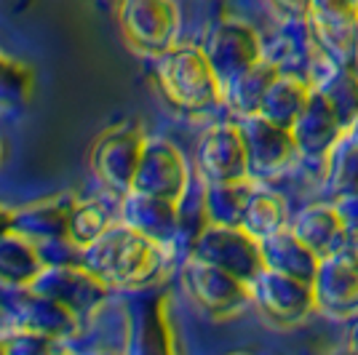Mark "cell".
<instances>
[{
	"instance_id": "1",
	"label": "cell",
	"mask_w": 358,
	"mask_h": 355,
	"mask_svg": "<svg viewBox=\"0 0 358 355\" xmlns=\"http://www.w3.org/2000/svg\"><path fill=\"white\" fill-rule=\"evenodd\" d=\"M80 265L107 286H136L158 270V243L139 236L129 224H110L80 249Z\"/></svg>"
},
{
	"instance_id": "2",
	"label": "cell",
	"mask_w": 358,
	"mask_h": 355,
	"mask_svg": "<svg viewBox=\"0 0 358 355\" xmlns=\"http://www.w3.org/2000/svg\"><path fill=\"white\" fill-rule=\"evenodd\" d=\"M155 80L169 104L182 113H203L222 99V80L206 59V51L195 45H171L158 54Z\"/></svg>"
},
{
	"instance_id": "3",
	"label": "cell",
	"mask_w": 358,
	"mask_h": 355,
	"mask_svg": "<svg viewBox=\"0 0 358 355\" xmlns=\"http://www.w3.org/2000/svg\"><path fill=\"white\" fill-rule=\"evenodd\" d=\"M193 259L209 262L238 275L241 281L254 283V278L265 270L262 243L241 224H217L211 222L190 249Z\"/></svg>"
},
{
	"instance_id": "4",
	"label": "cell",
	"mask_w": 358,
	"mask_h": 355,
	"mask_svg": "<svg viewBox=\"0 0 358 355\" xmlns=\"http://www.w3.org/2000/svg\"><path fill=\"white\" fill-rule=\"evenodd\" d=\"M118 24L136 51L158 57L174 45L177 8L171 0H120Z\"/></svg>"
},
{
	"instance_id": "5",
	"label": "cell",
	"mask_w": 358,
	"mask_h": 355,
	"mask_svg": "<svg viewBox=\"0 0 358 355\" xmlns=\"http://www.w3.org/2000/svg\"><path fill=\"white\" fill-rule=\"evenodd\" d=\"M30 286L38 294L48 296L51 302L62 305L73 315H86V312L96 310L110 291V286L102 278H96L89 267H83L80 262L45 265Z\"/></svg>"
},
{
	"instance_id": "6",
	"label": "cell",
	"mask_w": 358,
	"mask_h": 355,
	"mask_svg": "<svg viewBox=\"0 0 358 355\" xmlns=\"http://www.w3.org/2000/svg\"><path fill=\"white\" fill-rule=\"evenodd\" d=\"M182 278L190 296L211 315H233L249 299H254L252 283L241 281L238 275L227 273L222 267L201 262L193 256L182 270Z\"/></svg>"
},
{
	"instance_id": "7",
	"label": "cell",
	"mask_w": 358,
	"mask_h": 355,
	"mask_svg": "<svg viewBox=\"0 0 358 355\" xmlns=\"http://www.w3.org/2000/svg\"><path fill=\"white\" fill-rule=\"evenodd\" d=\"M145 142L148 139L136 129H113L102 133L91 150V168L99 182L115 193H129L145 152Z\"/></svg>"
},
{
	"instance_id": "8",
	"label": "cell",
	"mask_w": 358,
	"mask_h": 355,
	"mask_svg": "<svg viewBox=\"0 0 358 355\" xmlns=\"http://www.w3.org/2000/svg\"><path fill=\"white\" fill-rule=\"evenodd\" d=\"M252 294L257 305L278 324H299L305 321L315 305V289L310 281L286 275L278 270L265 267L252 283Z\"/></svg>"
},
{
	"instance_id": "9",
	"label": "cell",
	"mask_w": 358,
	"mask_h": 355,
	"mask_svg": "<svg viewBox=\"0 0 358 355\" xmlns=\"http://www.w3.org/2000/svg\"><path fill=\"white\" fill-rule=\"evenodd\" d=\"M187 187H190V177H187V163L182 158V152L166 139H148L131 190L161 195L179 203Z\"/></svg>"
},
{
	"instance_id": "10",
	"label": "cell",
	"mask_w": 358,
	"mask_h": 355,
	"mask_svg": "<svg viewBox=\"0 0 358 355\" xmlns=\"http://www.w3.org/2000/svg\"><path fill=\"white\" fill-rule=\"evenodd\" d=\"M206 59L214 67L217 78L227 86L236 75L249 70L252 64L262 59V43L257 30L243 22H222L211 30L209 41L203 45Z\"/></svg>"
},
{
	"instance_id": "11",
	"label": "cell",
	"mask_w": 358,
	"mask_h": 355,
	"mask_svg": "<svg viewBox=\"0 0 358 355\" xmlns=\"http://www.w3.org/2000/svg\"><path fill=\"white\" fill-rule=\"evenodd\" d=\"M238 126L243 131V142H246L249 174H254V177L275 174L297 152V142H294L292 129L278 126V123H273L259 113L243 115Z\"/></svg>"
},
{
	"instance_id": "12",
	"label": "cell",
	"mask_w": 358,
	"mask_h": 355,
	"mask_svg": "<svg viewBox=\"0 0 358 355\" xmlns=\"http://www.w3.org/2000/svg\"><path fill=\"white\" fill-rule=\"evenodd\" d=\"M198 168L206 182L249 177L246 142L238 123H220L203 133L198 145Z\"/></svg>"
},
{
	"instance_id": "13",
	"label": "cell",
	"mask_w": 358,
	"mask_h": 355,
	"mask_svg": "<svg viewBox=\"0 0 358 355\" xmlns=\"http://www.w3.org/2000/svg\"><path fill=\"white\" fill-rule=\"evenodd\" d=\"M3 312L14 328H30V331H43L51 337L70 334L75 328V315L64 310L62 305L51 302L48 296L38 294L32 286H16V291L3 299Z\"/></svg>"
},
{
	"instance_id": "14",
	"label": "cell",
	"mask_w": 358,
	"mask_h": 355,
	"mask_svg": "<svg viewBox=\"0 0 358 355\" xmlns=\"http://www.w3.org/2000/svg\"><path fill=\"white\" fill-rule=\"evenodd\" d=\"M315 305L329 315L358 312V262L345 254L324 256L315 273Z\"/></svg>"
},
{
	"instance_id": "15",
	"label": "cell",
	"mask_w": 358,
	"mask_h": 355,
	"mask_svg": "<svg viewBox=\"0 0 358 355\" xmlns=\"http://www.w3.org/2000/svg\"><path fill=\"white\" fill-rule=\"evenodd\" d=\"M292 133L297 142V152L308 158H321V155H329L331 147L345 136V126L337 110L327 99V94L321 89H313L302 115L292 126Z\"/></svg>"
},
{
	"instance_id": "16",
	"label": "cell",
	"mask_w": 358,
	"mask_h": 355,
	"mask_svg": "<svg viewBox=\"0 0 358 355\" xmlns=\"http://www.w3.org/2000/svg\"><path fill=\"white\" fill-rule=\"evenodd\" d=\"M120 219L136 230L139 236L155 240L158 246L177 238L179 230V203L169 201L161 195H148L129 190L123 193V206H120Z\"/></svg>"
},
{
	"instance_id": "17",
	"label": "cell",
	"mask_w": 358,
	"mask_h": 355,
	"mask_svg": "<svg viewBox=\"0 0 358 355\" xmlns=\"http://www.w3.org/2000/svg\"><path fill=\"white\" fill-rule=\"evenodd\" d=\"M315 45L334 67L358 70V8L343 14H308Z\"/></svg>"
},
{
	"instance_id": "18",
	"label": "cell",
	"mask_w": 358,
	"mask_h": 355,
	"mask_svg": "<svg viewBox=\"0 0 358 355\" xmlns=\"http://www.w3.org/2000/svg\"><path fill=\"white\" fill-rule=\"evenodd\" d=\"M262 256H265V267L278 270L286 275H294L302 281H315V273L321 265V256L302 240V238L289 227V230H278L273 236L262 238Z\"/></svg>"
},
{
	"instance_id": "19",
	"label": "cell",
	"mask_w": 358,
	"mask_h": 355,
	"mask_svg": "<svg viewBox=\"0 0 358 355\" xmlns=\"http://www.w3.org/2000/svg\"><path fill=\"white\" fill-rule=\"evenodd\" d=\"M75 201L70 198H51L38 201L30 206L14 211V230L30 238L32 243H45L57 238H70V217Z\"/></svg>"
},
{
	"instance_id": "20",
	"label": "cell",
	"mask_w": 358,
	"mask_h": 355,
	"mask_svg": "<svg viewBox=\"0 0 358 355\" xmlns=\"http://www.w3.org/2000/svg\"><path fill=\"white\" fill-rule=\"evenodd\" d=\"M292 230L324 259V256H331V254H337L343 249L348 224L340 217L337 206L318 203V206H308L305 211H299Z\"/></svg>"
},
{
	"instance_id": "21",
	"label": "cell",
	"mask_w": 358,
	"mask_h": 355,
	"mask_svg": "<svg viewBox=\"0 0 358 355\" xmlns=\"http://www.w3.org/2000/svg\"><path fill=\"white\" fill-rule=\"evenodd\" d=\"M43 267L41 252L30 238H24L16 230L0 236V283L3 286H11V289L30 286Z\"/></svg>"
},
{
	"instance_id": "22",
	"label": "cell",
	"mask_w": 358,
	"mask_h": 355,
	"mask_svg": "<svg viewBox=\"0 0 358 355\" xmlns=\"http://www.w3.org/2000/svg\"><path fill=\"white\" fill-rule=\"evenodd\" d=\"M278 64L270 59H259L257 64H252L249 70H243L241 75H236L224 91H227V102L230 107L241 113V115H254L259 113V107L265 102V94L270 91V86L278 80Z\"/></svg>"
},
{
	"instance_id": "23",
	"label": "cell",
	"mask_w": 358,
	"mask_h": 355,
	"mask_svg": "<svg viewBox=\"0 0 358 355\" xmlns=\"http://www.w3.org/2000/svg\"><path fill=\"white\" fill-rule=\"evenodd\" d=\"M310 94H313V86L308 80H302L297 75H278V80L265 94L259 115H265V118L278 123V126L292 129L299 115H302Z\"/></svg>"
},
{
	"instance_id": "24",
	"label": "cell",
	"mask_w": 358,
	"mask_h": 355,
	"mask_svg": "<svg viewBox=\"0 0 358 355\" xmlns=\"http://www.w3.org/2000/svg\"><path fill=\"white\" fill-rule=\"evenodd\" d=\"M254 195V184L249 177L243 179H222V182H206L203 198L209 219L217 224H241L243 211Z\"/></svg>"
},
{
	"instance_id": "25",
	"label": "cell",
	"mask_w": 358,
	"mask_h": 355,
	"mask_svg": "<svg viewBox=\"0 0 358 355\" xmlns=\"http://www.w3.org/2000/svg\"><path fill=\"white\" fill-rule=\"evenodd\" d=\"M166 326L164 315L155 299H139L134 312H131V347L129 350H139V353H158V350H169L166 342Z\"/></svg>"
},
{
	"instance_id": "26",
	"label": "cell",
	"mask_w": 358,
	"mask_h": 355,
	"mask_svg": "<svg viewBox=\"0 0 358 355\" xmlns=\"http://www.w3.org/2000/svg\"><path fill=\"white\" fill-rule=\"evenodd\" d=\"M241 227L249 230L254 238H268L278 230L286 227V206L278 195L273 193H259L254 190L249 206L243 211V219H241Z\"/></svg>"
},
{
	"instance_id": "27",
	"label": "cell",
	"mask_w": 358,
	"mask_h": 355,
	"mask_svg": "<svg viewBox=\"0 0 358 355\" xmlns=\"http://www.w3.org/2000/svg\"><path fill=\"white\" fill-rule=\"evenodd\" d=\"M321 91L327 94V99L337 110L345 131H348L358 118V70L334 67L327 80L321 83Z\"/></svg>"
},
{
	"instance_id": "28",
	"label": "cell",
	"mask_w": 358,
	"mask_h": 355,
	"mask_svg": "<svg viewBox=\"0 0 358 355\" xmlns=\"http://www.w3.org/2000/svg\"><path fill=\"white\" fill-rule=\"evenodd\" d=\"M331 166H329V190L334 193V198H345V195L358 193V145L348 139L345 133L343 139L331 147Z\"/></svg>"
},
{
	"instance_id": "29",
	"label": "cell",
	"mask_w": 358,
	"mask_h": 355,
	"mask_svg": "<svg viewBox=\"0 0 358 355\" xmlns=\"http://www.w3.org/2000/svg\"><path fill=\"white\" fill-rule=\"evenodd\" d=\"M110 227V214L102 203L86 201V203H75L73 217H70V238L83 249L94 238H99Z\"/></svg>"
},
{
	"instance_id": "30",
	"label": "cell",
	"mask_w": 358,
	"mask_h": 355,
	"mask_svg": "<svg viewBox=\"0 0 358 355\" xmlns=\"http://www.w3.org/2000/svg\"><path fill=\"white\" fill-rule=\"evenodd\" d=\"M32 75L27 67L0 54V102H22L30 91Z\"/></svg>"
},
{
	"instance_id": "31",
	"label": "cell",
	"mask_w": 358,
	"mask_h": 355,
	"mask_svg": "<svg viewBox=\"0 0 358 355\" xmlns=\"http://www.w3.org/2000/svg\"><path fill=\"white\" fill-rule=\"evenodd\" d=\"M6 340V353L14 355H41L54 350V337L43 331H30V328H14L11 334H3Z\"/></svg>"
},
{
	"instance_id": "32",
	"label": "cell",
	"mask_w": 358,
	"mask_h": 355,
	"mask_svg": "<svg viewBox=\"0 0 358 355\" xmlns=\"http://www.w3.org/2000/svg\"><path fill=\"white\" fill-rule=\"evenodd\" d=\"M273 6L289 19H305L313 8V0H273Z\"/></svg>"
},
{
	"instance_id": "33",
	"label": "cell",
	"mask_w": 358,
	"mask_h": 355,
	"mask_svg": "<svg viewBox=\"0 0 358 355\" xmlns=\"http://www.w3.org/2000/svg\"><path fill=\"white\" fill-rule=\"evenodd\" d=\"M337 211L345 219L348 227H358V193L356 195H345V198H337Z\"/></svg>"
},
{
	"instance_id": "34",
	"label": "cell",
	"mask_w": 358,
	"mask_h": 355,
	"mask_svg": "<svg viewBox=\"0 0 358 355\" xmlns=\"http://www.w3.org/2000/svg\"><path fill=\"white\" fill-rule=\"evenodd\" d=\"M356 8V0H313L315 14H343V11H350Z\"/></svg>"
},
{
	"instance_id": "35",
	"label": "cell",
	"mask_w": 358,
	"mask_h": 355,
	"mask_svg": "<svg viewBox=\"0 0 358 355\" xmlns=\"http://www.w3.org/2000/svg\"><path fill=\"white\" fill-rule=\"evenodd\" d=\"M337 254H345V256H350V259L358 262V227H348V230H345L343 249Z\"/></svg>"
},
{
	"instance_id": "36",
	"label": "cell",
	"mask_w": 358,
	"mask_h": 355,
	"mask_svg": "<svg viewBox=\"0 0 358 355\" xmlns=\"http://www.w3.org/2000/svg\"><path fill=\"white\" fill-rule=\"evenodd\" d=\"M8 230H14V211L0 208V236L8 233Z\"/></svg>"
},
{
	"instance_id": "37",
	"label": "cell",
	"mask_w": 358,
	"mask_h": 355,
	"mask_svg": "<svg viewBox=\"0 0 358 355\" xmlns=\"http://www.w3.org/2000/svg\"><path fill=\"white\" fill-rule=\"evenodd\" d=\"M348 139H350V142H356L358 145V118H356V123H353V126H350V129H348Z\"/></svg>"
},
{
	"instance_id": "38",
	"label": "cell",
	"mask_w": 358,
	"mask_h": 355,
	"mask_svg": "<svg viewBox=\"0 0 358 355\" xmlns=\"http://www.w3.org/2000/svg\"><path fill=\"white\" fill-rule=\"evenodd\" d=\"M0 155H3V147H0Z\"/></svg>"
},
{
	"instance_id": "39",
	"label": "cell",
	"mask_w": 358,
	"mask_h": 355,
	"mask_svg": "<svg viewBox=\"0 0 358 355\" xmlns=\"http://www.w3.org/2000/svg\"><path fill=\"white\" fill-rule=\"evenodd\" d=\"M356 8H358V0H356Z\"/></svg>"
},
{
	"instance_id": "40",
	"label": "cell",
	"mask_w": 358,
	"mask_h": 355,
	"mask_svg": "<svg viewBox=\"0 0 358 355\" xmlns=\"http://www.w3.org/2000/svg\"><path fill=\"white\" fill-rule=\"evenodd\" d=\"M356 347H358V345H356Z\"/></svg>"
}]
</instances>
